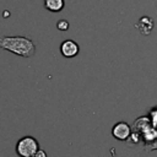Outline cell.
I'll use <instances>...</instances> for the list:
<instances>
[{
  "instance_id": "7",
  "label": "cell",
  "mask_w": 157,
  "mask_h": 157,
  "mask_svg": "<svg viewBox=\"0 0 157 157\" xmlns=\"http://www.w3.org/2000/svg\"><path fill=\"white\" fill-rule=\"evenodd\" d=\"M148 119H150V121H151V125L157 130V108H155V109H152V110L150 112Z\"/></svg>"
},
{
  "instance_id": "1",
  "label": "cell",
  "mask_w": 157,
  "mask_h": 157,
  "mask_svg": "<svg viewBox=\"0 0 157 157\" xmlns=\"http://www.w3.org/2000/svg\"><path fill=\"white\" fill-rule=\"evenodd\" d=\"M0 48L21 58H31L36 53V44L33 40L23 36L0 37Z\"/></svg>"
},
{
  "instance_id": "9",
  "label": "cell",
  "mask_w": 157,
  "mask_h": 157,
  "mask_svg": "<svg viewBox=\"0 0 157 157\" xmlns=\"http://www.w3.org/2000/svg\"><path fill=\"white\" fill-rule=\"evenodd\" d=\"M32 157H47V153H45V151H44V150H40V148H39V150H38V151H37Z\"/></svg>"
},
{
  "instance_id": "10",
  "label": "cell",
  "mask_w": 157,
  "mask_h": 157,
  "mask_svg": "<svg viewBox=\"0 0 157 157\" xmlns=\"http://www.w3.org/2000/svg\"><path fill=\"white\" fill-rule=\"evenodd\" d=\"M145 148H146L147 151H151V150H156V148H157V139H156V140H155L152 144H150V146H148V147H145Z\"/></svg>"
},
{
  "instance_id": "4",
  "label": "cell",
  "mask_w": 157,
  "mask_h": 157,
  "mask_svg": "<svg viewBox=\"0 0 157 157\" xmlns=\"http://www.w3.org/2000/svg\"><path fill=\"white\" fill-rule=\"evenodd\" d=\"M78 52H80V47L72 39H66L60 44V53L65 58H74L78 54Z\"/></svg>"
},
{
  "instance_id": "6",
  "label": "cell",
  "mask_w": 157,
  "mask_h": 157,
  "mask_svg": "<svg viewBox=\"0 0 157 157\" xmlns=\"http://www.w3.org/2000/svg\"><path fill=\"white\" fill-rule=\"evenodd\" d=\"M65 6L64 0H44V7L50 12H60Z\"/></svg>"
},
{
  "instance_id": "3",
  "label": "cell",
  "mask_w": 157,
  "mask_h": 157,
  "mask_svg": "<svg viewBox=\"0 0 157 157\" xmlns=\"http://www.w3.org/2000/svg\"><path fill=\"white\" fill-rule=\"evenodd\" d=\"M112 134L113 136L117 139V140H120V141H125L130 137L131 135V128L130 125H128L125 121H119L117 123L113 129H112Z\"/></svg>"
},
{
  "instance_id": "8",
  "label": "cell",
  "mask_w": 157,
  "mask_h": 157,
  "mask_svg": "<svg viewBox=\"0 0 157 157\" xmlns=\"http://www.w3.org/2000/svg\"><path fill=\"white\" fill-rule=\"evenodd\" d=\"M56 27H58V29H59V31H66V29H69L70 25H69V22H67L66 20L61 18V20H59V21H58Z\"/></svg>"
},
{
  "instance_id": "5",
  "label": "cell",
  "mask_w": 157,
  "mask_h": 157,
  "mask_svg": "<svg viewBox=\"0 0 157 157\" xmlns=\"http://www.w3.org/2000/svg\"><path fill=\"white\" fill-rule=\"evenodd\" d=\"M135 27L140 31V33H142L144 36H147L151 33V31L153 28V20L148 16H144L139 20V22L135 25Z\"/></svg>"
},
{
  "instance_id": "2",
  "label": "cell",
  "mask_w": 157,
  "mask_h": 157,
  "mask_svg": "<svg viewBox=\"0 0 157 157\" xmlns=\"http://www.w3.org/2000/svg\"><path fill=\"white\" fill-rule=\"evenodd\" d=\"M39 150V144L33 136H23L16 144V153L18 157H32Z\"/></svg>"
}]
</instances>
